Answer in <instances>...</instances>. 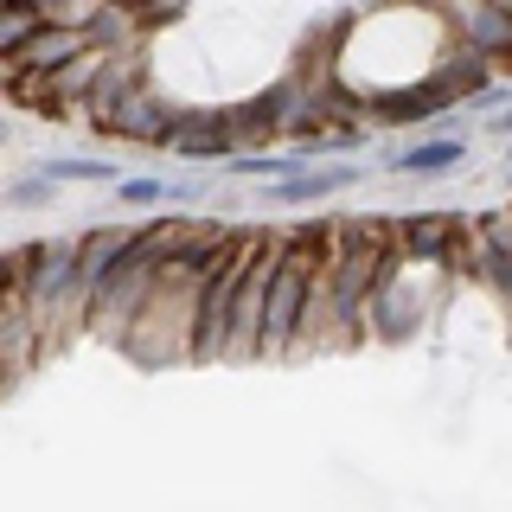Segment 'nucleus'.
<instances>
[{"mask_svg": "<svg viewBox=\"0 0 512 512\" xmlns=\"http://www.w3.org/2000/svg\"><path fill=\"white\" fill-rule=\"evenodd\" d=\"M493 128H512V109H500V116H493Z\"/></svg>", "mask_w": 512, "mask_h": 512, "instance_id": "aec40b11", "label": "nucleus"}, {"mask_svg": "<svg viewBox=\"0 0 512 512\" xmlns=\"http://www.w3.org/2000/svg\"><path fill=\"white\" fill-rule=\"evenodd\" d=\"M141 90V64L135 58H96V77H90V122L122 109L128 96Z\"/></svg>", "mask_w": 512, "mask_h": 512, "instance_id": "f8f14e48", "label": "nucleus"}, {"mask_svg": "<svg viewBox=\"0 0 512 512\" xmlns=\"http://www.w3.org/2000/svg\"><path fill=\"white\" fill-rule=\"evenodd\" d=\"M384 231L365 237V250H346V256H333V320H340V333L359 320V308L372 301V288H378V263H384V250H372Z\"/></svg>", "mask_w": 512, "mask_h": 512, "instance_id": "20e7f679", "label": "nucleus"}, {"mask_svg": "<svg viewBox=\"0 0 512 512\" xmlns=\"http://www.w3.org/2000/svg\"><path fill=\"white\" fill-rule=\"evenodd\" d=\"M32 32H39V13L32 7H0V52H20Z\"/></svg>", "mask_w": 512, "mask_h": 512, "instance_id": "dca6fc26", "label": "nucleus"}, {"mask_svg": "<svg viewBox=\"0 0 512 512\" xmlns=\"http://www.w3.org/2000/svg\"><path fill=\"white\" fill-rule=\"evenodd\" d=\"M173 122H180V109L173 103H160V96L148 90H135L122 109H109V116H96V135H116V141H167L173 135Z\"/></svg>", "mask_w": 512, "mask_h": 512, "instance_id": "39448f33", "label": "nucleus"}, {"mask_svg": "<svg viewBox=\"0 0 512 512\" xmlns=\"http://www.w3.org/2000/svg\"><path fill=\"white\" fill-rule=\"evenodd\" d=\"M263 250V237H224L218 263L205 269V282L192 288V327H186V352L192 359H218L224 352V327H231V288L244 276V263Z\"/></svg>", "mask_w": 512, "mask_h": 512, "instance_id": "f257e3e1", "label": "nucleus"}, {"mask_svg": "<svg viewBox=\"0 0 512 512\" xmlns=\"http://www.w3.org/2000/svg\"><path fill=\"white\" fill-rule=\"evenodd\" d=\"M186 192L192 186H173V180H128L122 199H141V205H148V199H186Z\"/></svg>", "mask_w": 512, "mask_h": 512, "instance_id": "a211bd4d", "label": "nucleus"}, {"mask_svg": "<svg viewBox=\"0 0 512 512\" xmlns=\"http://www.w3.org/2000/svg\"><path fill=\"white\" fill-rule=\"evenodd\" d=\"M77 52H96V32H90V26H39L13 58H20L26 71L52 77V71H64V64H71Z\"/></svg>", "mask_w": 512, "mask_h": 512, "instance_id": "1a4fd4ad", "label": "nucleus"}, {"mask_svg": "<svg viewBox=\"0 0 512 512\" xmlns=\"http://www.w3.org/2000/svg\"><path fill=\"white\" fill-rule=\"evenodd\" d=\"M39 180H109V160H45Z\"/></svg>", "mask_w": 512, "mask_h": 512, "instance_id": "f3484780", "label": "nucleus"}, {"mask_svg": "<svg viewBox=\"0 0 512 512\" xmlns=\"http://www.w3.org/2000/svg\"><path fill=\"white\" fill-rule=\"evenodd\" d=\"M64 288H77V244H64V237H52V244H32L26 250V308H32V327H45V320H52Z\"/></svg>", "mask_w": 512, "mask_h": 512, "instance_id": "7ed1b4c3", "label": "nucleus"}, {"mask_svg": "<svg viewBox=\"0 0 512 512\" xmlns=\"http://www.w3.org/2000/svg\"><path fill=\"white\" fill-rule=\"evenodd\" d=\"M448 103H455V96H448L436 77H429L423 90H397V96H384V103H372V116H378V122H429V116H442Z\"/></svg>", "mask_w": 512, "mask_h": 512, "instance_id": "ddd939ff", "label": "nucleus"}, {"mask_svg": "<svg viewBox=\"0 0 512 512\" xmlns=\"http://www.w3.org/2000/svg\"><path fill=\"white\" fill-rule=\"evenodd\" d=\"M461 154H468V148H461L455 135H442V141H423V148H410V154H391L384 167H391V173H410V180H429V173H448Z\"/></svg>", "mask_w": 512, "mask_h": 512, "instance_id": "4468645a", "label": "nucleus"}, {"mask_svg": "<svg viewBox=\"0 0 512 512\" xmlns=\"http://www.w3.org/2000/svg\"><path fill=\"white\" fill-rule=\"evenodd\" d=\"M500 7H506V13H512V0H500Z\"/></svg>", "mask_w": 512, "mask_h": 512, "instance_id": "412c9836", "label": "nucleus"}, {"mask_svg": "<svg viewBox=\"0 0 512 512\" xmlns=\"http://www.w3.org/2000/svg\"><path fill=\"white\" fill-rule=\"evenodd\" d=\"M173 154H180V160H199V167H205V160H231V148H237V141H231V116H224V109H192V116H180V122H173Z\"/></svg>", "mask_w": 512, "mask_h": 512, "instance_id": "0eeeda50", "label": "nucleus"}, {"mask_svg": "<svg viewBox=\"0 0 512 512\" xmlns=\"http://www.w3.org/2000/svg\"><path fill=\"white\" fill-rule=\"evenodd\" d=\"M301 327H308V269H301V256H276V276H269V295H263V333H256V346H263V352H288Z\"/></svg>", "mask_w": 512, "mask_h": 512, "instance_id": "f03ea898", "label": "nucleus"}, {"mask_svg": "<svg viewBox=\"0 0 512 512\" xmlns=\"http://www.w3.org/2000/svg\"><path fill=\"white\" fill-rule=\"evenodd\" d=\"M461 32H468L474 52L512 58V13L500 7V0H468V7H461Z\"/></svg>", "mask_w": 512, "mask_h": 512, "instance_id": "9b49d317", "label": "nucleus"}, {"mask_svg": "<svg viewBox=\"0 0 512 512\" xmlns=\"http://www.w3.org/2000/svg\"><path fill=\"white\" fill-rule=\"evenodd\" d=\"M352 180H359L352 167H320V173L301 167L295 180H282V186H276V199H327V192H340V186H352Z\"/></svg>", "mask_w": 512, "mask_h": 512, "instance_id": "2eb2a0df", "label": "nucleus"}, {"mask_svg": "<svg viewBox=\"0 0 512 512\" xmlns=\"http://www.w3.org/2000/svg\"><path fill=\"white\" fill-rule=\"evenodd\" d=\"M506 231H512V212H506Z\"/></svg>", "mask_w": 512, "mask_h": 512, "instance_id": "4be33fe9", "label": "nucleus"}, {"mask_svg": "<svg viewBox=\"0 0 512 512\" xmlns=\"http://www.w3.org/2000/svg\"><path fill=\"white\" fill-rule=\"evenodd\" d=\"M295 96H301V77H282L276 90L250 96L244 109H224V116H231V141H269V135H276V128L288 122V109H295Z\"/></svg>", "mask_w": 512, "mask_h": 512, "instance_id": "6e6552de", "label": "nucleus"}, {"mask_svg": "<svg viewBox=\"0 0 512 512\" xmlns=\"http://www.w3.org/2000/svg\"><path fill=\"white\" fill-rule=\"evenodd\" d=\"M269 276H276V256L263 263H244V276L231 288V327H224V352H250L256 333H263V295H269Z\"/></svg>", "mask_w": 512, "mask_h": 512, "instance_id": "423d86ee", "label": "nucleus"}, {"mask_svg": "<svg viewBox=\"0 0 512 512\" xmlns=\"http://www.w3.org/2000/svg\"><path fill=\"white\" fill-rule=\"evenodd\" d=\"M397 250L448 263V250H468V224H461V218H404V224H397Z\"/></svg>", "mask_w": 512, "mask_h": 512, "instance_id": "9d476101", "label": "nucleus"}, {"mask_svg": "<svg viewBox=\"0 0 512 512\" xmlns=\"http://www.w3.org/2000/svg\"><path fill=\"white\" fill-rule=\"evenodd\" d=\"M45 192H52V180H20V186H7V205H39Z\"/></svg>", "mask_w": 512, "mask_h": 512, "instance_id": "6ab92c4d", "label": "nucleus"}]
</instances>
